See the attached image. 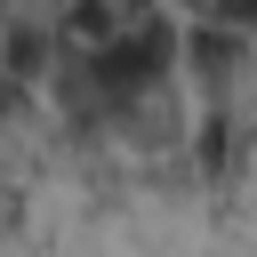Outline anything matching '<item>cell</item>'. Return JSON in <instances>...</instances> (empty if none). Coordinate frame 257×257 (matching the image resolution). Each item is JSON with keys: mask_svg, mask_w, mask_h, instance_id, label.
I'll use <instances>...</instances> for the list:
<instances>
[{"mask_svg": "<svg viewBox=\"0 0 257 257\" xmlns=\"http://www.w3.org/2000/svg\"><path fill=\"white\" fill-rule=\"evenodd\" d=\"M88 56H96L112 104H120V96H137V88H153V80H177V24H169L161 8H137V16H128L104 48H88Z\"/></svg>", "mask_w": 257, "mask_h": 257, "instance_id": "6da1fadb", "label": "cell"}, {"mask_svg": "<svg viewBox=\"0 0 257 257\" xmlns=\"http://www.w3.org/2000/svg\"><path fill=\"white\" fill-rule=\"evenodd\" d=\"M104 128H112L120 145H137V153H169V145L185 137V104H177V80H153V88L120 96Z\"/></svg>", "mask_w": 257, "mask_h": 257, "instance_id": "277c9868", "label": "cell"}, {"mask_svg": "<svg viewBox=\"0 0 257 257\" xmlns=\"http://www.w3.org/2000/svg\"><path fill=\"white\" fill-rule=\"evenodd\" d=\"M201 16H217L233 32H257V0H201Z\"/></svg>", "mask_w": 257, "mask_h": 257, "instance_id": "5b68a950", "label": "cell"}, {"mask_svg": "<svg viewBox=\"0 0 257 257\" xmlns=\"http://www.w3.org/2000/svg\"><path fill=\"white\" fill-rule=\"evenodd\" d=\"M185 8H201V0H185Z\"/></svg>", "mask_w": 257, "mask_h": 257, "instance_id": "8992f818", "label": "cell"}, {"mask_svg": "<svg viewBox=\"0 0 257 257\" xmlns=\"http://www.w3.org/2000/svg\"><path fill=\"white\" fill-rule=\"evenodd\" d=\"M249 40H257V32H233V24H217V16H193V24L177 32V64L193 72V88L225 96V88L249 72Z\"/></svg>", "mask_w": 257, "mask_h": 257, "instance_id": "3957f363", "label": "cell"}, {"mask_svg": "<svg viewBox=\"0 0 257 257\" xmlns=\"http://www.w3.org/2000/svg\"><path fill=\"white\" fill-rule=\"evenodd\" d=\"M64 56V0H8L0 8V80H48Z\"/></svg>", "mask_w": 257, "mask_h": 257, "instance_id": "7a4b0ae2", "label": "cell"}]
</instances>
